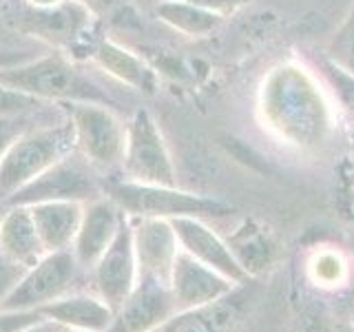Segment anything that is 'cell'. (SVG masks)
<instances>
[{"mask_svg": "<svg viewBox=\"0 0 354 332\" xmlns=\"http://www.w3.org/2000/svg\"><path fill=\"white\" fill-rule=\"evenodd\" d=\"M259 118L279 142L308 153L326 149L335 131V113L326 91L297 62H283L263 77Z\"/></svg>", "mask_w": 354, "mask_h": 332, "instance_id": "cell-1", "label": "cell"}, {"mask_svg": "<svg viewBox=\"0 0 354 332\" xmlns=\"http://www.w3.org/2000/svg\"><path fill=\"white\" fill-rule=\"evenodd\" d=\"M0 84L16 89L20 93L42 100H60V102H91L113 107L111 98L93 80L66 60L62 53H51L38 60H27L14 66L0 69Z\"/></svg>", "mask_w": 354, "mask_h": 332, "instance_id": "cell-2", "label": "cell"}, {"mask_svg": "<svg viewBox=\"0 0 354 332\" xmlns=\"http://www.w3.org/2000/svg\"><path fill=\"white\" fill-rule=\"evenodd\" d=\"M104 195L113 199L115 206L129 217H226L235 213L230 204L217 197L180 191L177 186L140 184V182H109Z\"/></svg>", "mask_w": 354, "mask_h": 332, "instance_id": "cell-3", "label": "cell"}, {"mask_svg": "<svg viewBox=\"0 0 354 332\" xmlns=\"http://www.w3.org/2000/svg\"><path fill=\"white\" fill-rule=\"evenodd\" d=\"M71 151H75L71 120L58 127L27 129L14 140L0 162V204Z\"/></svg>", "mask_w": 354, "mask_h": 332, "instance_id": "cell-4", "label": "cell"}, {"mask_svg": "<svg viewBox=\"0 0 354 332\" xmlns=\"http://www.w3.org/2000/svg\"><path fill=\"white\" fill-rule=\"evenodd\" d=\"M104 193L97 182L93 164H88L80 153L71 151L60 162H55L36 180H31L11 195L5 206H31L40 202H93Z\"/></svg>", "mask_w": 354, "mask_h": 332, "instance_id": "cell-5", "label": "cell"}, {"mask_svg": "<svg viewBox=\"0 0 354 332\" xmlns=\"http://www.w3.org/2000/svg\"><path fill=\"white\" fill-rule=\"evenodd\" d=\"M122 169L127 180L140 184L177 186L175 166L166 142L147 109H138L127 124V144Z\"/></svg>", "mask_w": 354, "mask_h": 332, "instance_id": "cell-6", "label": "cell"}, {"mask_svg": "<svg viewBox=\"0 0 354 332\" xmlns=\"http://www.w3.org/2000/svg\"><path fill=\"white\" fill-rule=\"evenodd\" d=\"M69 113L75 133V151L88 164L100 166V169L122 164L127 127H122L113 111L104 104L73 102L69 104Z\"/></svg>", "mask_w": 354, "mask_h": 332, "instance_id": "cell-7", "label": "cell"}, {"mask_svg": "<svg viewBox=\"0 0 354 332\" xmlns=\"http://www.w3.org/2000/svg\"><path fill=\"white\" fill-rule=\"evenodd\" d=\"M77 268L73 250L47 252L44 257L20 277L0 302V310H38L44 304L66 297L75 284Z\"/></svg>", "mask_w": 354, "mask_h": 332, "instance_id": "cell-8", "label": "cell"}, {"mask_svg": "<svg viewBox=\"0 0 354 332\" xmlns=\"http://www.w3.org/2000/svg\"><path fill=\"white\" fill-rule=\"evenodd\" d=\"M16 29L33 33L40 40H47L58 47L77 49V44L84 42V33L93 31L95 16L77 0H64L55 7H25L18 11Z\"/></svg>", "mask_w": 354, "mask_h": 332, "instance_id": "cell-9", "label": "cell"}, {"mask_svg": "<svg viewBox=\"0 0 354 332\" xmlns=\"http://www.w3.org/2000/svg\"><path fill=\"white\" fill-rule=\"evenodd\" d=\"M93 284L97 297L115 310L127 302V297L138 284V261L133 246V226L129 215L122 221L115 239L111 241L106 252L93 266Z\"/></svg>", "mask_w": 354, "mask_h": 332, "instance_id": "cell-10", "label": "cell"}, {"mask_svg": "<svg viewBox=\"0 0 354 332\" xmlns=\"http://www.w3.org/2000/svg\"><path fill=\"white\" fill-rule=\"evenodd\" d=\"M177 313L171 286L138 277L136 288L115 313L106 332H153Z\"/></svg>", "mask_w": 354, "mask_h": 332, "instance_id": "cell-11", "label": "cell"}, {"mask_svg": "<svg viewBox=\"0 0 354 332\" xmlns=\"http://www.w3.org/2000/svg\"><path fill=\"white\" fill-rule=\"evenodd\" d=\"M133 226L138 277H149L171 286L173 264L180 252V241L171 219L160 217H129Z\"/></svg>", "mask_w": 354, "mask_h": 332, "instance_id": "cell-12", "label": "cell"}, {"mask_svg": "<svg viewBox=\"0 0 354 332\" xmlns=\"http://www.w3.org/2000/svg\"><path fill=\"white\" fill-rule=\"evenodd\" d=\"M237 286L239 284L230 282L228 277L210 268V266L197 261L186 250L180 248V252H177L171 275V293L177 310H191L215 304L230 295Z\"/></svg>", "mask_w": 354, "mask_h": 332, "instance_id": "cell-13", "label": "cell"}, {"mask_svg": "<svg viewBox=\"0 0 354 332\" xmlns=\"http://www.w3.org/2000/svg\"><path fill=\"white\" fill-rule=\"evenodd\" d=\"M173 230L180 241V248L193 255L197 261H202L210 268H215L235 284H250L252 279L235 259L226 239H221L217 232L206 226L199 217H175L171 219Z\"/></svg>", "mask_w": 354, "mask_h": 332, "instance_id": "cell-14", "label": "cell"}, {"mask_svg": "<svg viewBox=\"0 0 354 332\" xmlns=\"http://www.w3.org/2000/svg\"><path fill=\"white\" fill-rule=\"evenodd\" d=\"M124 217L127 215L106 195L97 197L84 206L80 228H77V235L71 246L73 257L80 264V268H93L97 259L111 246V241L115 239Z\"/></svg>", "mask_w": 354, "mask_h": 332, "instance_id": "cell-15", "label": "cell"}, {"mask_svg": "<svg viewBox=\"0 0 354 332\" xmlns=\"http://www.w3.org/2000/svg\"><path fill=\"white\" fill-rule=\"evenodd\" d=\"M246 284L237 286L230 295L215 304L191 310H177L153 332H237L246 315Z\"/></svg>", "mask_w": 354, "mask_h": 332, "instance_id": "cell-16", "label": "cell"}, {"mask_svg": "<svg viewBox=\"0 0 354 332\" xmlns=\"http://www.w3.org/2000/svg\"><path fill=\"white\" fill-rule=\"evenodd\" d=\"M0 252L25 270L33 268L47 255L29 206H7L0 219Z\"/></svg>", "mask_w": 354, "mask_h": 332, "instance_id": "cell-17", "label": "cell"}, {"mask_svg": "<svg viewBox=\"0 0 354 332\" xmlns=\"http://www.w3.org/2000/svg\"><path fill=\"white\" fill-rule=\"evenodd\" d=\"M31 219L47 252L69 250L80 228L82 202H40L31 204Z\"/></svg>", "mask_w": 354, "mask_h": 332, "instance_id": "cell-18", "label": "cell"}, {"mask_svg": "<svg viewBox=\"0 0 354 332\" xmlns=\"http://www.w3.org/2000/svg\"><path fill=\"white\" fill-rule=\"evenodd\" d=\"M44 319L58 321L60 326L86 332H106L113 321V310L93 295H66L38 308Z\"/></svg>", "mask_w": 354, "mask_h": 332, "instance_id": "cell-19", "label": "cell"}, {"mask_svg": "<svg viewBox=\"0 0 354 332\" xmlns=\"http://www.w3.org/2000/svg\"><path fill=\"white\" fill-rule=\"evenodd\" d=\"M91 58L102 66L111 77H115L122 84L136 89L140 93L153 95L155 89H158V75H155L151 66L144 62L140 55L129 51L127 47H122L115 40L100 38Z\"/></svg>", "mask_w": 354, "mask_h": 332, "instance_id": "cell-20", "label": "cell"}, {"mask_svg": "<svg viewBox=\"0 0 354 332\" xmlns=\"http://www.w3.org/2000/svg\"><path fill=\"white\" fill-rule=\"evenodd\" d=\"M226 241L250 279L268 270L277 259V241L272 232L254 219H243Z\"/></svg>", "mask_w": 354, "mask_h": 332, "instance_id": "cell-21", "label": "cell"}, {"mask_svg": "<svg viewBox=\"0 0 354 332\" xmlns=\"http://www.w3.org/2000/svg\"><path fill=\"white\" fill-rule=\"evenodd\" d=\"M155 14H158V18L164 25H169L171 29L191 38L208 36V33H213L219 27V22L224 20L215 16L213 11L193 5L191 0H164V3L155 5Z\"/></svg>", "mask_w": 354, "mask_h": 332, "instance_id": "cell-22", "label": "cell"}, {"mask_svg": "<svg viewBox=\"0 0 354 332\" xmlns=\"http://www.w3.org/2000/svg\"><path fill=\"white\" fill-rule=\"evenodd\" d=\"M308 275L321 288H339L350 279V266L339 250H321L310 259Z\"/></svg>", "mask_w": 354, "mask_h": 332, "instance_id": "cell-23", "label": "cell"}, {"mask_svg": "<svg viewBox=\"0 0 354 332\" xmlns=\"http://www.w3.org/2000/svg\"><path fill=\"white\" fill-rule=\"evenodd\" d=\"M326 58L332 64L341 66L343 71L354 75V3L339 25V29L335 31V36H332Z\"/></svg>", "mask_w": 354, "mask_h": 332, "instance_id": "cell-24", "label": "cell"}, {"mask_svg": "<svg viewBox=\"0 0 354 332\" xmlns=\"http://www.w3.org/2000/svg\"><path fill=\"white\" fill-rule=\"evenodd\" d=\"M321 69H324L326 82L332 89V93H335L341 109L354 118V75L343 71L341 66L332 64L328 58H324V62H321Z\"/></svg>", "mask_w": 354, "mask_h": 332, "instance_id": "cell-25", "label": "cell"}, {"mask_svg": "<svg viewBox=\"0 0 354 332\" xmlns=\"http://www.w3.org/2000/svg\"><path fill=\"white\" fill-rule=\"evenodd\" d=\"M82 3L95 18H104L111 25L129 27L136 22V9L131 0H77Z\"/></svg>", "mask_w": 354, "mask_h": 332, "instance_id": "cell-26", "label": "cell"}, {"mask_svg": "<svg viewBox=\"0 0 354 332\" xmlns=\"http://www.w3.org/2000/svg\"><path fill=\"white\" fill-rule=\"evenodd\" d=\"M38 107H40L38 98H31L27 93L16 91V89H9L5 84H0V118L25 116Z\"/></svg>", "mask_w": 354, "mask_h": 332, "instance_id": "cell-27", "label": "cell"}, {"mask_svg": "<svg viewBox=\"0 0 354 332\" xmlns=\"http://www.w3.org/2000/svg\"><path fill=\"white\" fill-rule=\"evenodd\" d=\"M38 319H42L38 310H0V332H20Z\"/></svg>", "mask_w": 354, "mask_h": 332, "instance_id": "cell-28", "label": "cell"}, {"mask_svg": "<svg viewBox=\"0 0 354 332\" xmlns=\"http://www.w3.org/2000/svg\"><path fill=\"white\" fill-rule=\"evenodd\" d=\"M25 129V120L22 116H14V118H0V162H3L7 149L14 144V140L18 136H22Z\"/></svg>", "mask_w": 354, "mask_h": 332, "instance_id": "cell-29", "label": "cell"}, {"mask_svg": "<svg viewBox=\"0 0 354 332\" xmlns=\"http://www.w3.org/2000/svg\"><path fill=\"white\" fill-rule=\"evenodd\" d=\"M25 273L27 270L22 268V266L9 261L5 255L0 252V302H3V297L20 282V277L25 275Z\"/></svg>", "mask_w": 354, "mask_h": 332, "instance_id": "cell-30", "label": "cell"}, {"mask_svg": "<svg viewBox=\"0 0 354 332\" xmlns=\"http://www.w3.org/2000/svg\"><path fill=\"white\" fill-rule=\"evenodd\" d=\"M299 332H335L328 315L321 308H310L299 319Z\"/></svg>", "mask_w": 354, "mask_h": 332, "instance_id": "cell-31", "label": "cell"}, {"mask_svg": "<svg viewBox=\"0 0 354 332\" xmlns=\"http://www.w3.org/2000/svg\"><path fill=\"white\" fill-rule=\"evenodd\" d=\"M193 5H199L208 11H213L215 16L219 18H226L230 14H235V11L248 7L252 0H191Z\"/></svg>", "mask_w": 354, "mask_h": 332, "instance_id": "cell-32", "label": "cell"}, {"mask_svg": "<svg viewBox=\"0 0 354 332\" xmlns=\"http://www.w3.org/2000/svg\"><path fill=\"white\" fill-rule=\"evenodd\" d=\"M31 60L29 53L25 51H14V49H0V69L3 66H14V64H20V62H27Z\"/></svg>", "mask_w": 354, "mask_h": 332, "instance_id": "cell-33", "label": "cell"}, {"mask_svg": "<svg viewBox=\"0 0 354 332\" xmlns=\"http://www.w3.org/2000/svg\"><path fill=\"white\" fill-rule=\"evenodd\" d=\"M66 328L60 326L58 321H51V319H38L36 324H31L27 328H22L20 332H64Z\"/></svg>", "mask_w": 354, "mask_h": 332, "instance_id": "cell-34", "label": "cell"}, {"mask_svg": "<svg viewBox=\"0 0 354 332\" xmlns=\"http://www.w3.org/2000/svg\"><path fill=\"white\" fill-rule=\"evenodd\" d=\"M25 5H29V7H40V9H44V7H55V5H62L64 0H22Z\"/></svg>", "mask_w": 354, "mask_h": 332, "instance_id": "cell-35", "label": "cell"}, {"mask_svg": "<svg viewBox=\"0 0 354 332\" xmlns=\"http://www.w3.org/2000/svg\"><path fill=\"white\" fill-rule=\"evenodd\" d=\"M5 210H7V206H5V204H0V219H3V215H5Z\"/></svg>", "mask_w": 354, "mask_h": 332, "instance_id": "cell-36", "label": "cell"}, {"mask_svg": "<svg viewBox=\"0 0 354 332\" xmlns=\"http://www.w3.org/2000/svg\"><path fill=\"white\" fill-rule=\"evenodd\" d=\"M64 332H86V330H71V328H66Z\"/></svg>", "mask_w": 354, "mask_h": 332, "instance_id": "cell-37", "label": "cell"}, {"mask_svg": "<svg viewBox=\"0 0 354 332\" xmlns=\"http://www.w3.org/2000/svg\"><path fill=\"white\" fill-rule=\"evenodd\" d=\"M153 3H155V5H158V3H164V0H153Z\"/></svg>", "mask_w": 354, "mask_h": 332, "instance_id": "cell-38", "label": "cell"}, {"mask_svg": "<svg viewBox=\"0 0 354 332\" xmlns=\"http://www.w3.org/2000/svg\"><path fill=\"white\" fill-rule=\"evenodd\" d=\"M352 306H354V290H352Z\"/></svg>", "mask_w": 354, "mask_h": 332, "instance_id": "cell-39", "label": "cell"}]
</instances>
